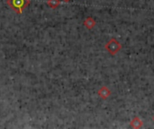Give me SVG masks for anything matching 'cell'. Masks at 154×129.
I'll return each instance as SVG.
<instances>
[{"instance_id":"cell-5","label":"cell","mask_w":154,"mask_h":129,"mask_svg":"<svg viewBox=\"0 0 154 129\" xmlns=\"http://www.w3.org/2000/svg\"><path fill=\"white\" fill-rule=\"evenodd\" d=\"M130 127L133 128H141L143 127V121L139 118V117H135L133 119V120L130 122Z\"/></svg>"},{"instance_id":"cell-8","label":"cell","mask_w":154,"mask_h":129,"mask_svg":"<svg viewBox=\"0 0 154 129\" xmlns=\"http://www.w3.org/2000/svg\"><path fill=\"white\" fill-rule=\"evenodd\" d=\"M152 120H153V121H154V116H153V118H152Z\"/></svg>"},{"instance_id":"cell-1","label":"cell","mask_w":154,"mask_h":129,"mask_svg":"<svg viewBox=\"0 0 154 129\" xmlns=\"http://www.w3.org/2000/svg\"><path fill=\"white\" fill-rule=\"evenodd\" d=\"M30 3L31 0H6L7 5L17 14H21Z\"/></svg>"},{"instance_id":"cell-2","label":"cell","mask_w":154,"mask_h":129,"mask_svg":"<svg viewBox=\"0 0 154 129\" xmlns=\"http://www.w3.org/2000/svg\"><path fill=\"white\" fill-rule=\"evenodd\" d=\"M105 48L111 56H116L122 49V44L116 38H112L106 43Z\"/></svg>"},{"instance_id":"cell-7","label":"cell","mask_w":154,"mask_h":129,"mask_svg":"<svg viewBox=\"0 0 154 129\" xmlns=\"http://www.w3.org/2000/svg\"><path fill=\"white\" fill-rule=\"evenodd\" d=\"M63 1H64V2H66V3H68V2H69L70 0H63Z\"/></svg>"},{"instance_id":"cell-6","label":"cell","mask_w":154,"mask_h":129,"mask_svg":"<svg viewBox=\"0 0 154 129\" xmlns=\"http://www.w3.org/2000/svg\"><path fill=\"white\" fill-rule=\"evenodd\" d=\"M48 6H50L52 9H56L60 4V0H48L47 1Z\"/></svg>"},{"instance_id":"cell-3","label":"cell","mask_w":154,"mask_h":129,"mask_svg":"<svg viewBox=\"0 0 154 129\" xmlns=\"http://www.w3.org/2000/svg\"><path fill=\"white\" fill-rule=\"evenodd\" d=\"M112 92L108 89V87L106 86H102L98 91H97V95L104 101L107 100L110 96H111Z\"/></svg>"},{"instance_id":"cell-4","label":"cell","mask_w":154,"mask_h":129,"mask_svg":"<svg viewBox=\"0 0 154 129\" xmlns=\"http://www.w3.org/2000/svg\"><path fill=\"white\" fill-rule=\"evenodd\" d=\"M96 24H97L96 20H95L93 17H91V16L87 17V18L84 20V22H83V25H84L88 30H92V29H94L95 26H96Z\"/></svg>"}]
</instances>
